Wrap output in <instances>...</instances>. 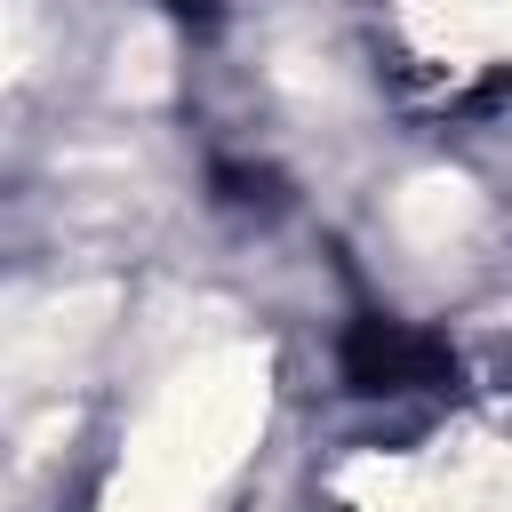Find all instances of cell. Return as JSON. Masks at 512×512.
I'll use <instances>...</instances> for the list:
<instances>
[{"instance_id": "obj_1", "label": "cell", "mask_w": 512, "mask_h": 512, "mask_svg": "<svg viewBox=\"0 0 512 512\" xmlns=\"http://www.w3.org/2000/svg\"><path fill=\"white\" fill-rule=\"evenodd\" d=\"M344 368H352L360 392H408V384L440 376V344H432V336H408V328H392V320H368V328L352 336Z\"/></svg>"}, {"instance_id": "obj_2", "label": "cell", "mask_w": 512, "mask_h": 512, "mask_svg": "<svg viewBox=\"0 0 512 512\" xmlns=\"http://www.w3.org/2000/svg\"><path fill=\"white\" fill-rule=\"evenodd\" d=\"M176 16H216V0H168Z\"/></svg>"}]
</instances>
